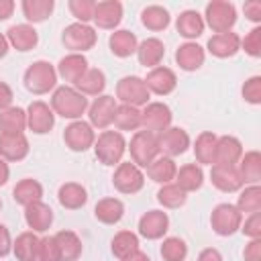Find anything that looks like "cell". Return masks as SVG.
<instances>
[{"label": "cell", "instance_id": "6da1fadb", "mask_svg": "<svg viewBox=\"0 0 261 261\" xmlns=\"http://www.w3.org/2000/svg\"><path fill=\"white\" fill-rule=\"evenodd\" d=\"M51 110L63 118L80 120L88 110V98L71 86H59L51 96Z\"/></svg>", "mask_w": 261, "mask_h": 261}, {"label": "cell", "instance_id": "7a4b0ae2", "mask_svg": "<svg viewBox=\"0 0 261 261\" xmlns=\"http://www.w3.org/2000/svg\"><path fill=\"white\" fill-rule=\"evenodd\" d=\"M124 151H126V141L118 130H102L94 141V153L102 165L120 163Z\"/></svg>", "mask_w": 261, "mask_h": 261}, {"label": "cell", "instance_id": "3957f363", "mask_svg": "<svg viewBox=\"0 0 261 261\" xmlns=\"http://www.w3.org/2000/svg\"><path fill=\"white\" fill-rule=\"evenodd\" d=\"M55 84H57V71L49 61L39 59L31 63L24 71V88L31 94H37V96L47 94L55 88Z\"/></svg>", "mask_w": 261, "mask_h": 261}, {"label": "cell", "instance_id": "277c9868", "mask_svg": "<svg viewBox=\"0 0 261 261\" xmlns=\"http://www.w3.org/2000/svg\"><path fill=\"white\" fill-rule=\"evenodd\" d=\"M206 22L216 35L220 33H230V29L234 27L237 22V8L230 4V2H224V0H212L208 6H206V12L204 16Z\"/></svg>", "mask_w": 261, "mask_h": 261}, {"label": "cell", "instance_id": "5b68a950", "mask_svg": "<svg viewBox=\"0 0 261 261\" xmlns=\"http://www.w3.org/2000/svg\"><path fill=\"white\" fill-rule=\"evenodd\" d=\"M133 163L137 167H147L155 157H159V145H157V135L149 130H137L130 139L128 145Z\"/></svg>", "mask_w": 261, "mask_h": 261}, {"label": "cell", "instance_id": "8992f818", "mask_svg": "<svg viewBox=\"0 0 261 261\" xmlns=\"http://www.w3.org/2000/svg\"><path fill=\"white\" fill-rule=\"evenodd\" d=\"M61 41H63L65 49H69L71 53H84V51H90L96 45L98 35L90 24L71 22V24H67L63 29Z\"/></svg>", "mask_w": 261, "mask_h": 261}, {"label": "cell", "instance_id": "52a82bcc", "mask_svg": "<svg viewBox=\"0 0 261 261\" xmlns=\"http://www.w3.org/2000/svg\"><path fill=\"white\" fill-rule=\"evenodd\" d=\"M116 98L122 102V104H128V106H145L149 104V90L143 82V77H137V75H124L118 80L116 84Z\"/></svg>", "mask_w": 261, "mask_h": 261}, {"label": "cell", "instance_id": "ba28073f", "mask_svg": "<svg viewBox=\"0 0 261 261\" xmlns=\"http://www.w3.org/2000/svg\"><path fill=\"white\" fill-rule=\"evenodd\" d=\"M243 224V214L234 204H218L210 214V226L220 237L234 234Z\"/></svg>", "mask_w": 261, "mask_h": 261}, {"label": "cell", "instance_id": "9c48e42d", "mask_svg": "<svg viewBox=\"0 0 261 261\" xmlns=\"http://www.w3.org/2000/svg\"><path fill=\"white\" fill-rule=\"evenodd\" d=\"M171 118H173V114H171L169 106L163 102H149L141 110V126H143V130H149L153 135H159L165 128H169Z\"/></svg>", "mask_w": 261, "mask_h": 261}, {"label": "cell", "instance_id": "30bf717a", "mask_svg": "<svg viewBox=\"0 0 261 261\" xmlns=\"http://www.w3.org/2000/svg\"><path fill=\"white\" fill-rule=\"evenodd\" d=\"M112 184L120 194H137L145 186V175H143L141 167L126 161V163H118V167L112 175Z\"/></svg>", "mask_w": 261, "mask_h": 261}, {"label": "cell", "instance_id": "8fae6325", "mask_svg": "<svg viewBox=\"0 0 261 261\" xmlns=\"http://www.w3.org/2000/svg\"><path fill=\"white\" fill-rule=\"evenodd\" d=\"M63 141H65V145H67L71 151L84 153V151H88L90 147H94L96 135H94V128H92L90 122L73 120L71 124L65 126V130H63Z\"/></svg>", "mask_w": 261, "mask_h": 261}, {"label": "cell", "instance_id": "7c38bea8", "mask_svg": "<svg viewBox=\"0 0 261 261\" xmlns=\"http://www.w3.org/2000/svg\"><path fill=\"white\" fill-rule=\"evenodd\" d=\"M157 145H159V153L173 159V157L188 151L190 135L179 126H169V128H165L163 133L157 135Z\"/></svg>", "mask_w": 261, "mask_h": 261}, {"label": "cell", "instance_id": "4fadbf2b", "mask_svg": "<svg viewBox=\"0 0 261 261\" xmlns=\"http://www.w3.org/2000/svg\"><path fill=\"white\" fill-rule=\"evenodd\" d=\"M55 124V112L43 100H35L27 108V126L35 135H47Z\"/></svg>", "mask_w": 261, "mask_h": 261}, {"label": "cell", "instance_id": "5bb4252c", "mask_svg": "<svg viewBox=\"0 0 261 261\" xmlns=\"http://www.w3.org/2000/svg\"><path fill=\"white\" fill-rule=\"evenodd\" d=\"M116 106H118V104H116V98H114V96H106V94L98 96V98L90 104V108H88V116H90L92 128H100V130L108 128V126L112 124Z\"/></svg>", "mask_w": 261, "mask_h": 261}, {"label": "cell", "instance_id": "9a60e30c", "mask_svg": "<svg viewBox=\"0 0 261 261\" xmlns=\"http://www.w3.org/2000/svg\"><path fill=\"white\" fill-rule=\"evenodd\" d=\"M143 82H145L149 94H157V96H167V94H171V92L175 90V86H177V77H175L173 69L163 67V65L153 67V69L147 73V77H145Z\"/></svg>", "mask_w": 261, "mask_h": 261}, {"label": "cell", "instance_id": "2e32d148", "mask_svg": "<svg viewBox=\"0 0 261 261\" xmlns=\"http://www.w3.org/2000/svg\"><path fill=\"white\" fill-rule=\"evenodd\" d=\"M169 228V216L163 210H149L139 220V234L147 241L161 239Z\"/></svg>", "mask_w": 261, "mask_h": 261}, {"label": "cell", "instance_id": "e0dca14e", "mask_svg": "<svg viewBox=\"0 0 261 261\" xmlns=\"http://www.w3.org/2000/svg\"><path fill=\"white\" fill-rule=\"evenodd\" d=\"M92 20L96 22L98 29H106V31H114L120 20H122V4L118 0H104V2H96L94 8V16Z\"/></svg>", "mask_w": 261, "mask_h": 261}, {"label": "cell", "instance_id": "ac0fdd59", "mask_svg": "<svg viewBox=\"0 0 261 261\" xmlns=\"http://www.w3.org/2000/svg\"><path fill=\"white\" fill-rule=\"evenodd\" d=\"M241 157H243V145L237 137L224 135L216 139L214 165H237Z\"/></svg>", "mask_w": 261, "mask_h": 261}, {"label": "cell", "instance_id": "d6986e66", "mask_svg": "<svg viewBox=\"0 0 261 261\" xmlns=\"http://www.w3.org/2000/svg\"><path fill=\"white\" fill-rule=\"evenodd\" d=\"M210 181H212L214 188H218L220 192H226V194L239 192L243 188V181H241V175L237 171V165H212Z\"/></svg>", "mask_w": 261, "mask_h": 261}, {"label": "cell", "instance_id": "ffe728a7", "mask_svg": "<svg viewBox=\"0 0 261 261\" xmlns=\"http://www.w3.org/2000/svg\"><path fill=\"white\" fill-rule=\"evenodd\" d=\"M24 220L33 232H45L53 224V210L43 200L24 206Z\"/></svg>", "mask_w": 261, "mask_h": 261}, {"label": "cell", "instance_id": "44dd1931", "mask_svg": "<svg viewBox=\"0 0 261 261\" xmlns=\"http://www.w3.org/2000/svg\"><path fill=\"white\" fill-rule=\"evenodd\" d=\"M57 75L63 80V82H69V84H77L82 80V75L88 71V59L82 55V53H69L65 55L59 63H57Z\"/></svg>", "mask_w": 261, "mask_h": 261}, {"label": "cell", "instance_id": "7402d4cb", "mask_svg": "<svg viewBox=\"0 0 261 261\" xmlns=\"http://www.w3.org/2000/svg\"><path fill=\"white\" fill-rule=\"evenodd\" d=\"M8 45H12L16 51H31L39 43V33L33 29V24H14L6 33Z\"/></svg>", "mask_w": 261, "mask_h": 261}, {"label": "cell", "instance_id": "603a6c76", "mask_svg": "<svg viewBox=\"0 0 261 261\" xmlns=\"http://www.w3.org/2000/svg\"><path fill=\"white\" fill-rule=\"evenodd\" d=\"M29 155V139L24 135H0V157L4 161H22Z\"/></svg>", "mask_w": 261, "mask_h": 261}, {"label": "cell", "instance_id": "cb8c5ba5", "mask_svg": "<svg viewBox=\"0 0 261 261\" xmlns=\"http://www.w3.org/2000/svg\"><path fill=\"white\" fill-rule=\"evenodd\" d=\"M239 49H241V37L237 33H220L208 39V51L218 59L232 57L237 55Z\"/></svg>", "mask_w": 261, "mask_h": 261}, {"label": "cell", "instance_id": "d4e9b609", "mask_svg": "<svg viewBox=\"0 0 261 261\" xmlns=\"http://www.w3.org/2000/svg\"><path fill=\"white\" fill-rule=\"evenodd\" d=\"M204 57H206L204 55V49L198 43H192V41L179 45L177 51H175V61H177V65L184 71H196V69H200L202 63H204Z\"/></svg>", "mask_w": 261, "mask_h": 261}, {"label": "cell", "instance_id": "484cf974", "mask_svg": "<svg viewBox=\"0 0 261 261\" xmlns=\"http://www.w3.org/2000/svg\"><path fill=\"white\" fill-rule=\"evenodd\" d=\"M237 171H239L243 184L257 186L261 181V153L259 151H247L239 159Z\"/></svg>", "mask_w": 261, "mask_h": 261}, {"label": "cell", "instance_id": "4316f807", "mask_svg": "<svg viewBox=\"0 0 261 261\" xmlns=\"http://www.w3.org/2000/svg\"><path fill=\"white\" fill-rule=\"evenodd\" d=\"M145 169H147L149 179L155 181V184H161V186H165V184H169L171 179H175V173H177L175 161H173L171 157H165V155L155 157Z\"/></svg>", "mask_w": 261, "mask_h": 261}, {"label": "cell", "instance_id": "83f0119b", "mask_svg": "<svg viewBox=\"0 0 261 261\" xmlns=\"http://www.w3.org/2000/svg\"><path fill=\"white\" fill-rule=\"evenodd\" d=\"M39 237L33 230L20 232L12 243V253L16 261H39Z\"/></svg>", "mask_w": 261, "mask_h": 261}, {"label": "cell", "instance_id": "f1b7e54d", "mask_svg": "<svg viewBox=\"0 0 261 261\" xmlns=\"http://www.w3.org/2000/svg\"><path fill=\"white\" fill-rule=\"evenodd\" d=\"M163 55H165V45H163V41H159V39H155V37L145 39V41L139 43V47H137L139 63L145 65V67H151V69L161 63Z\"/></svg>", "mask_w": 261, "mask_h": 261}, {"label": "cell", "instance_id": "f546056e", "mask_svg": "<svg viewBox=\"0 0 261 261\" xmlns=\"http://www.w3.org/2000/svg\"><path fill=\"white\" fill-rule=\"evenodd\" d=\"M108 47L112 51V55L124 59V57H130L133 53H137V47H139V41H137V35L130 33V31H114L108 39Z\"/></svg>", "mask_w": 261, "mask_h": 261}, {"label": "cell", "instance_id": "4dcf8cb0", "mask_svg": "<svg viewBox=\"0 0 261 261\" xmlns=\"http://www.w3.org/2000/svg\"><path fill=\"white\" fill-rule=\"evenodd\" d=\"M57 200L65 210H77L88 202V192L82 184L75 181H67L59 188L57 192Z\"/></svg>", "mask_w": 261, "mask_h": 261}, {"label": "cell", "instance_id": "1f68e13d", "mask_svg": "<svg viewBox=\"0 0 261 261\" xmlns=\"http://www.w3.org/2000/svg\"><path fill=\"white\" fill-rule=\"evenodd\" d=\"M204 18H202V14L200 12H196V10H184L179 16H177V20H175V29H177V33L184 37V39H198L202 33H204Z\"/></svg>", "mask_w": 261, "mask_h": 261}, {"label": "cell", "instance_id": "d6a6232c", "mask_svg": "<svg viewBox=\"0 0 261 261\" xmlns=\"http://www.w3.org/2000/svg\"><path fill=\"white\" fill-rule=\"evenodd\" d=\"M202 184H204V171H202V167L196 165V163H186V165H181V167L177 169V173H175V186H177L179 190H184L186 194L200 190Z\"/></svg>", "mask_w": 261, "mask_h": 261}, {"label": "cell", "instance_id": "836d02e7", "mask_svg": "<svg viewBox=\"0 0 261 261\" xmlns=\"http://www.w3.org/2000/svg\"><path fill=\"white\" fill-rule=\"evenodd\" d=\"M27 128V110L10 106L0 112V135H22Z\"/></svg>", "mask_w": 261, "mask_h": 261}, {"label": "cell", "instance_id": "e575fe53", "mask_svg": "<svg viewBox=\"0 0 261 261\" xmlns=\"http://www.w3.org/2000/svg\"><path fill=\"white\" fill-rule=\"evenodd\" d=\"M94 216L102 224H116L124 216V204L118 198H102L94 208Z\"/></svg>", "mask_w": 261, "mask_h": 261}, {"label": "cell", "instance_id": "d590c367", "mask_svg": "<svg viewBox=\"0 0 261 261\" xmlns=\"http://www.w3.org/2000/svg\"><path fill=\"white\" fill-rule=\"evenodd\" d=\"M12 198H14L16 204L29 206V204L39 202V200L43 198V186H41L37 179H33V177L20 179V181L14 186V190H12Z\"/></svg>", "mask_w": 261, "mask_h": 261}, {"label": "cell", "instance_id": "8d00e7d4", "mask_svg": "<svg viewBox=\"0 0 261 261\" xmlns=\"http://www.w3.org/2000/svg\"><path fill=\"white\" fill-rule=\"evenodd\" d=\"M104 88H106V75L96 67H88V71L75 84V90L84 96H102Z\"/></svg>", "mask_w": 261, "mask_h": 261}, {"label": "cell", "instance_id": "74e56055", "mask_svg": "<svg viewBox=\"0 0 261 261\" xmlns=\"http://www.w3.org/2000/svg\"><path fill=\"white\" fill-rule=\"evenodd\" d=\"M216 135L210 130H204L196 137L194 143V155L196 161L202 165H214V149H216Z\"/></svg>", "mask_w": 261, "mask_h": 261}, {"label": "cell", "instance_id": "f35d334b", "mask_svg": "<svg viewBox=\"0 0 261 261\" xmlns=\"http://www.w3.org/2000/svg\"><path fill=\"white\" fill-rule=\"evenodd\" d=\"M55 241L61 251V261H77L82 255V241L73 230H59Z\"/></svg>", "mask_w": 261, "mask_h": 261}, {"label": "cell", "instance_id": "ab89813d", "mask_svg": "<svg viewBox=\"0 0 261 261\" xmlns=\"http://www.w3.org/2000/svg\"><path fill=\"white\" fill-rule=\"evenodd\" d=\"M169 12L163 8V6H157V4H151L147 6L143 12H141V22L145 29L153 31V33H159V31H165L169 27Z\"/></svg>", "mask_w": 261, "mask_h": 261}, {"label": "cell", "instance_id": "60d3db41", "mask_svg": "<svg viewBox=\"0 0 261 261\" xmlns=\"http://www.w3.org/2000/svg\"><path fill=\"white\" fill-rule=\"evenodd\" d=\"M22 14L29 22H43L51 16L55 2L53 0H22Z\"/></svg>", "mask_w": 261, "mask_h": 261}, {"label": "cell", "instance_id": "b9f144b4", "mask_svg": "<svg viewBox=\"0 0 261 261\" xmlns=\"http://www.w3.org/2000/svg\"><path fill=\"white\" fill-rule=\"evenodd\" d=\"M112 122L118 128V133L120 130H137L141 126V110L135 106H128V104H120V106H116Z\"/></svg>", "mask_w": 261, "mask_h": 261}, {"label": "cell", "instance_id": "7bdbcfd3", "mask_svg": "<svg viewBox=\"0 0 261 261\" xmlns=\"http://www.w3.org/2000/svg\"><path fill=\"white\" fill-rule=\"evenodd\" d=\"M110 249L114 253V257H118L120 261L128 255H133L135 251H139V237L130 230H120L114 234L112 243H110Z\"/></svg>", "mask_w": 261, "mask_h": 261}, {"label": "cell", "instance_id": "ee69618b", "mask_svg": "<svg viewBox=\"0 0 261 261\" xmlns=\"http://www.w3.org/2000/svg\"><path fill=\"white\" fill-rule=\"evenodd\" d=\"M237 208H239L241 214L243 212L245 214H253V212L261 210V188H259V184L257 186H247L241 192V196L237 200Z\"/></svg>", "mask_w": 261, "mask_h": 261}, {"label": "cell", "instance_id": "f6af8a7d", "mask_svg": "<svg viewBox=\"0 0 261 261\" xmlns=\"http://www.w3.org/2000/svg\"><path fill=\"white\" fill-rule=\"evenodd\" d=\"M186 192L179 190L175 184H165L159 188L157 192V202L163 206V208H179L186 204Z\"/></svg>", "mask_w": 261, "mask_h": 261}, {"label": "cell", "instance_id": "bcb514c9", "mask_svg": "<svg viewBox=\"0 0 261 261\" xmlns=\"http://www.w3.org/2000/svg\"><path fill=\"white\" fill-rule=\"evenodd\" d=\"M161 257L163 261H184L188 257V245L179 237H167L161 243Z\"/></svg>", "mask_w": 261, "mask_h": 261}, {"label": "cell", "instance_id": "7dc6e473", "mask_svg": "<svg viewBox=\"0 0 261 261\" xmlns=\"http://www.w3.org/2000/svg\"><path fill=\"white\" fill-rule=\"evenodd\" d=\"M69 12L77 18V22L82 24H88L94 16V8H96V2L94 0H69Z\"/></svg>", "mask_w": 261, "mask_h": 261}, {"label": "cell", "instance_id": "c3c4849f", "mask_svg": "<svg viewBox=\"0 0 261 261\" xmlns=\"http://www.w3.org/2000/svg\"><path fill=\"white\" fill-rule=\"evenodd\" d=\"M39 261H61V251L55 241V234L43 237L39 241Z\"/></svg>", "mask_w": 261, "mask_h": 261}, {"label": "cell", "instance_id": "681fc988", "mask_svg": "<svg viewBox=\"0 0 261 261\" xmlns=\"http://www.w3.org/2000/svg\"><path fill=\"white\" fill-rule=\"evenodd\" d=\"M241 47L245 49L247 55L261 57V29L255 27L253 31H249V35L245 39H241Z\"/></svg>", "mask_w": 261, "mask_h": 261}, {"label": "cell", "instance_id": "f907efd6", "mask_svg": "<svg viewBox=\"0 0 261 261\" xmlns=\"http://www.w3.org/2000/svg\"><path fill=\"white\" fill-rule=\"evenodd\" d=\"M243 98L249 104H261V75H253L243 84Z\"/></svg>", "mask_w": 261, "mask_h": 261}, {"label": "cell", "instance_id": "816d5d0a", "mask_svg": "<svg viewBox=\"0 0 261 261\" xmlns=\"http://www.w3.org/2000/svg\"><path fill=\"white\" fill-rule=\"evenodd\" d=\"M239 230H243V234L249 239H261V212L249 214V218H245V224H241Z\"/></svg>", "mask_w": 261, "mask_h": 261}, {"label": "cell", "instance_id": "f5cc1de1", "mask_svg": "<svg viewBox=\"0 0 261 261\" xmlns=\"http://www.w3.org/2000/svg\"><path fill=\"white\" fill-rule=\"evenodd\" d=\"M243 257L245 261H261V239H251V243L245 245Z\"/></svg>", "mask_w": 261, "mask_h": 261}, {"label": "cell", "instance_id": "db71d44e", "mask_svg": "<svg viewBox=\"0 0 261 261\" xmlns=\"http://www.w3.org/2000/svg\"><path fill=\"white\" fill-rule=\"evenodd\" d=\"M243 12H245V16H247L251 22H261V2H259V0H249V2H245Z\"/></svg>", "mask_w": 261, "mask_h": 261}, {"label": "cell", "instance_id": "11a10c76", "mask_svg": "<svg viewBox=\"0 0 261 261\" xmlns=\"http://www.w3.org/2000/svg\"><path fill=\"white\" fill-rule=\"evenodd\" d=\"M12 251V239L4 224H0V257H6Z\"/></svg>", "mask_w": 261, "mask_h": 261}, {"label": "cell", "instance_id": "9f6ffc18", "mask_svg": "<svg viewBox=\"0 0 261 261\" xmlns=\"http://www.w3.org/2000/svg\"><path fill=\"white\" fill-rule=\"evenodd\" d=\"M12 98H14V96H12L10 86H8L6 82H0V112L12 106Z\"/></svg>", "mask_w": 261, "mask_h": 261}, {"label": "cell", "instance_id": "6f0895ef", "mask_svg": "<svg viewBox=\"0 0 261 261\" xmlns=\"http://www.w3.org/2000/svg\"><path fill=\"white\" fill-rule=\"evenodd\" d=\"M198 261H222V255H220L216 249L206 247V249H202V251H200Z\"/></svg>", "mask_w": 261, "mask_h": 261}, {"label": "cell", "instance_id": "680465c9", "mask_svg": "<svg viewBox=\"0 0 261 261\" xmlns=\"http://www.w3.org/2000/svg\"><path fill=\"white\" fill-rule=\"evenodd\" d=\"M14 12V2L12 0H0V20L10 18Z\"/></svg>", "mask_w": 261, "mask_h": 261}, {"label": "cell", "instance_id": "91938a15", "mask_svg": "<svg viewBox=\"0 0 261 261\" xmlns=\"http://www.w3.org/2000/svg\"><path fill=\"white\" fill-rule=\"evenodd\" d=\"M8 177H10V169H8V163L0 157V186H4L6 181H8Z\"/></svg>", "mask_w": 261, "mask_h": 261}, {"label": "cell", "instance_id": "94428289", "mask_svg": "<svg viewBox=\"0 0 261 261\" xmlns=\"http://www.w3.org/2000/svg\"><path fill=\"white\" fill-rule=\"evenodd\" d=\"M122 261H151V259H149V255H147V253H143V251H135L133 255L124 257Z\"/></svg>", "mask_w": 261, "mask_h": 261}, {"label": "cell", "instance_id": "6125c7cd", "mask_svg": "<svg viewBox=\"0 0 261 261\" xmlns=\"http://www.w3.org/2000/svg\"><path fill=\"white\" fill-rule=\"evenodd\" d=\"M6 53H8V41H6V37L0 33V59L6 57Z\"/></svg>", "mask_w": 261, "mask_h": 261}, {"label": "cell", "instance_id": "be15d7a7", "mask_svg": "<svg viewBox=\"0 0 261 261\" xmlns=\"http://www.w3.org/2000/svg\"><path fill=\"white\" fill-rule=\"evenodd\" d=\"M0 208H2V200H0Z\"/></svg>", "mask_w": 261, "mask_h": 261}]
</instances>
